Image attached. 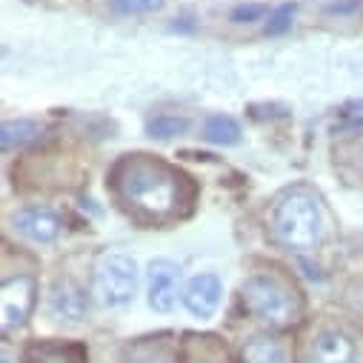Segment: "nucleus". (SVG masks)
<instances>
[{
    "label": "nucleus",
    "mask_w": 363,
    "mask_h": 363,
    "mask_svg": "<svg viewBox=\"0 0 363 363\" xmlns=\"http://www.w3.org/2000/svg\"><path fill=\"white\" fill-rule=\"evenodd\" d=\"M109 189L121 209L143 226L184 220L198 195L189 174L152 155H123L112 166Z\"/></svg>",
    "instance_id": "obj_1"
},
{
    "label": "nucleus",
    "mask_w": 363,
    "mask_h": 363,
    "mask_svg": "<svg viewBox=\"0 0 363 363\" xmlns=\"http://www.w3.org/2000/svg\"><path fill=\"white\" fill-rule=\"evenodd\" d=\"M272 235L278 243H284L286 249H312L320 238V206L318 198L303 189H286L275 206H272V218H269Z\"/></svg>",
    "instance_id": "obj_2"
},
{
    "label": "nucleus",
    "mask_w": 363,
    "mask_h": 363,
    "mask_svg": "<svg viewBox=\"0 0 363 363\" xmlns=\"http://www.w3.org/2000/svg\"><path fill=\"white\" fill-rule=\"evenodd\" d=\"M240 301L249 315L269 323L272 329H289L303 318L301 295L275 275H252L240 286Z\"/></svg>",
    "instance_id": "obj_3"
},
{
    "label": "nucleus",
    "mask_w": 363,
    "mask_h": 363,
    "mask_svg": "<svg viewBox=\"0 0 363 363\" xmlns=\"http://www.w3.org/2000/svg\"><path fill=\"white\" fill-rule=\"evenodd\" d=\"M138 289L135 260L123 255H106L95 269V295L104 306H126Z\"/></svg>",
    "instance_id": "obj_4"
},
{
    "label": "nucleus",
    "mask_w": 363,
    "mask_h": 363,
    "mask_svg": "<svg viewBox=\"0 0 363 363\" xmlns=\"http://www.w3.org/2000/svg\"><path fill=\"white\" fill-rule=\"evenodd\" d=\"M38 301V284L32 275H9L0 289V309H4V335H12L26 323Z\"/></svg>",
    "instance_id": "obj_5"
},
{
    "label": "nucleus",
    "mask_w": 363,
    "mask_h": 363,
    "mask_svg": "<svg viewBox=\"0 0 363 363\" xmlns=\"http://www.w3.org/2000/svg\"><path fill=\"white\" fill-rule=\"evenodd\" d=\"M309 363H357V343L340 329H323L312 337Z\"/></svg>",
    "instance_id": "obj_6"
},
{
    "label": "nucleus",
    "mask_w": 363,
    "mask_h": 363,
    "mask_svg": "<svg viewBox=\"0 0 363 363\" xmlns=\"http://www.w3.org/2000/svg\"><path fill=\"white\" fill-rule=\"evenodd\" d=\"M180 269L172 260H152L149 263V306L155 312H172L177 301Z\"/></svg>",
    "instance_id": "obj_7"
},
{
    "label": "nucleus",
    "mask_w": 363,
    "mask_h": 363,
    "mask_svg": "<svg viewBox=\"0 0 363 363\" xmlns=\"http://www.w3.org/2000/svg\"><path fill=\"white\" fill-rule=\"evenodd\" d=\"M12 223L23 238H29L35 243H49L60 235V218L43 206H26V209L15 212Z\"/></svg>",
    "instance_id": "obj_8"
},
{
    "label": "nucleus",
    "mask_w": 363,
    "mask_h": 363,
    "mask_svg": "<svg viewBox=\"0 0 363 363\" xmlns=\"http://www.w3.org/2000/svg\"><path fill=\"white\" fill-rule=\"evenodd\" d=\"M49 312L57 320L66 323H80L89 312V298L74 281H57L49 292Z\"/></svg>",
    "instance_id": "obj_9"
},
{
    "label": "nucleus",
    "mask_w": 363,
    "mask_h": 363,
    "mask_svg": "<svg viewBox=\"0 0 363 363\" xmlns=\"http://www.w3.org/2000/svg\"><path fill=\"white\" fill-rule=\"evenodd\" d=\"M23 363H89V352L72 340H35L26 346Z\"/></svg>",
    "instance_id": "obj_10"
},
{
    "label": "nucleus",
    "mask_w": 363,
    "mask_h": 363,
    "mask_svg": "<svg viewBox=\"0 0 363 363\" xmlns=\"http://www.w3.org/2000/svg\"><path fill=\"white\" fill-rule=\"evenodd\" d=\"M220 295H223V286L215 275H195L186 284L184 303L195 318H212L220 306Z\"/></svg>",
    "instance_id": "obj_11"
},
{
    "label": "nucleus",
    "mask_w": 363,
    "mask_h": 363,
    "mask_svg": "<svg viewBox=\"0 0 363 363\" xmlns=\"http://www.w3.org/2000/svg\"><path fill=\"white\" fill-rule=\"evenodd\" d=\"M240 363H292V354L281 337L255 335L240 349Z\"/></svg>",
    "instance_id": "obj_12"
},
{
    "label": "nucleus",
    "mask_w": 363,
    "mask_h": 363,
    "mask_svg": "<svg viewBox=\"0 0 363 363\" xmlns=\"http://www.w3.org/2000/svg\"><path fill=\"white\" fill-rule=\"evenodd\" d=\"M40 135V123L38 121H6L4 132H0V143H4V152H12L18 146L32 143Z\"/></svg>",
    "instance_id": "obj_13"
},
{
    "label": "nucleus",
    "mask_w": 363,
    "mask_h": 363,
    "mask_svg": "<svg viewBox=\"0 0 363 363\" xmlns=\"http://www.w3.org/2000/svg\"><path fill=\"white\" fill-rule=\"evenodd\" d=\"M203 138H206L209 143L229 146V143H238V140H240V126H238V121L229 118V115H215V118L206 121Z\"/></svg>",
    "instance_id": "obj_14"
},
{
    "label": "nucleus",
    "mask_w": 363,
    "mask_h": 363,
    "mask_svg": "<svg viewBox=\"0 0 363 363\" xmlns=\"http://www.w3.org/2000/svg\"><path fill=\"white\" fill-rule=\"evenodd\" d=\"M189 129V121L186 118H177V115H157L149 121L146 132L157 140H169V138H177V135H184Z\"/></svg>",
    "instance_id": "obj_15"
},
{
    "label": "nucleus",
    "mask_w": 363,
    "mask_h": 363,
    "mask_svg": "<svg viewBox=\"0 0 363 363\" xmlns=\"http://www.w3.org/2000/svg\"><path fill=\"white\" fill-rule=\"evenodd\" d=\"M132 363H172V352L163 343H140L132 349Z\"/></svg>",
    "instance_id": "obj_16"
},
{
    "label": "nucleus",
    "mask_w": 363,
    "mask_h": 363,
    "mask_svg": "<svg viewBox=\"0 0 363 363\" xmlns=\"http://www.w3.org/2000/svg\"><path fill=\"white\" fill-rule=\"evenodd\" d=\"M163 6V0H112V9L118 15H149Z\"/></svg>",
    "instance_id": "obj_17"
},
{
    "label": "nucleus",
    "mask_w": 363,
    "mask_h": 363,
    "mask_svg": "<svg viewBox=\"0 0 363 363\" xmlns=\"http://www.w3.org/2000/svg\"><path fill=\"white\" fill-rule=\"evenodd\" d=\"M292 15H295V6H281L275 15H272V23L266 26V32H269V35H278V32H284V29L289 26Z\"/></svg>",
    "instance_id": "obj_18"
},
{
    "label": "nucleus",
    "mask_w": 363,
    "mask_h": 363,
    "mask_svg": "<svg viewBox=\"0 0 363 363\" xmlns=\"http://www.w3.org/2000/svg\"><path fill=\"white\" fill-rule=\"evenodd\" d=\"M340 118L349 123H363V101H352L340 109Z\"/></svg>",
    "instance_id": "obj_19"
},
{
    "label": "nucleus",
    "mask_w": 363,
    "mask_h": 363,
    "mask_svg": "<svg viewBox=\"0 0 363 363\" xmlns=\"http://www.w3.org/2000/svg\"><path fill=\"white\" fill-rule=\"evenodd\" d=\"M263 12H266V6H240V9L232 12V21H238V23H243V21H257Z\"/></svg>",
    "instance_id": "obj_20"
},
{
    "label": "nucleus",
    "mask_w": 363,
    "mask_h": 363,
    "mask_svg": "<svg viewBox=\"0 0 363 363\" xmlns=\"http://www.w3.org/2000/svg\"><path fill=\"white\" fill-rule=\"evenodd\" d=\"M192 363H220V360H215V357H198V360H192Z\"/></svg>",
    "instance_id": "obj_21"
}]
</instances>
